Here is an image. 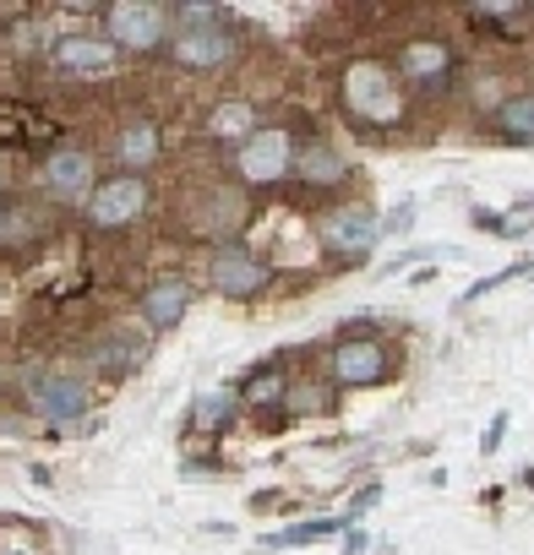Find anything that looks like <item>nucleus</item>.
<instances>
[{"mask_svg":"<svg viewBox=\"0 0 534 555\" xmlns=\"http://www.w3.org/2000/svg\"><path fill=\"white\" fill-rule=\"evenodd\" d=\"M409 88L398 82V72L387 61H355L344 66V109L366 126V131H404L409 126Z\"/></svg>","mask_w":534,"mask_h":555,"instance_id":"1","label":"nucleus"},{"mask_svg":"<svg viewBox=\"0 0 534 555\" xmlns=\"http://www.w3.org/2000/svg\"><path fill=\"white\" fill-rule=\"evenodd\" d=\"M393 72H398V82L409 88V99H447L463 66H458V50H453L447 39L420 34V39H409V44L393 55Z\"/></svg>","mask_w":534,"mask_h":555,"instance_id":"2","label":"nucleus"},{"mask_svg":"<svg viewBox=\"0 0 534 555\" xmlns=\"http://www.w3.org/2000/svg\"><path fill=\"white\" fill-rule=\"evenodd\" d=\"M290 158H295V131L290 126H256V137L234 147V180L245 191L279 185V180H290Z\"/></svg>","mask_w":534,"mask_h":555,"instance_id":"3","label":"nucleus"},{"mask_svg":"<svg viewBox=\"0 0 534 555\" xmlns=\"http://www.w3.org/2000/svg\"><path fill=\"white\" fill-rule=\"evenodd\" d=\"M377 234H382V218L366 207V202H339L317 218V240L328 245V256H339L344 267L366 261L377 250Z\"/></svg>","mask_w":534,"mask_h":555,"instance_id":"4","label":"nucleus"},{"mask_svg":"<svg viewBox=\"0 0 534 555\" xmlns=\"http://www.w3.org/2000/svg\"><path fill=\"white\" fill-rule=\"evenodd\" d=\"M104 28H110L104 39L115 50L148 55V50H158L169 39L175 17H169V7H158V0H115V7H104Z\"/></svg>","mask_w":534,"mask_h":555,"instance_id":"5","label":"nucleus"},{"mask_svg":"<svg viewBox=\"0 0 534 555\" xmlns=\"http://www.w3.org/2000/svg\"><path fill=\"white\" fill-rule=\"evenodd\" d=\"M148 360H153V333H148L142 322H110V327L88 344V371H93V376H110V382L137 376Z\"/></svg>","mask_w":534,"mask_h":555,"instance_id":"6","label":"nucleus"},{"mask_svg":"<svg viewBox=\"0 0 534 555\" xmlns=\"http://www.w3.org/2000/svg\"><path fill=\"white\" fill-rule=\"evenodd\" d=\"M28 403L39 420H50L55 430H77V420L88 414V382L72 371H23Z\"/></svg>","mask_w":534,"mask_h":555,"instance_id":"7","label":"nucleus"},{"mask_svg":"<svg viewBox=\"0 0 534 555\" xmlns=\"http://www.w3.org/2000/svg\"><path fill=\"white\" fill-rule=\"evenodd\" d=\"M148 207H153V185L142 175H110V180L93 185L82 212H88L93 229H131V223L148 218Z\"/></svg>","mask_w":534,"mask_h":555,"instance_id":"8","label":"nucleus"},{"mask_svg":"<svg viewBox=\"0 0 534 555\" xmlns=\"http://www.w3.org/2000/svg\"><path fill=\"white\" fill-rule=\"evenodd\" d=\"M207 284L224 295V300H256L267 284H274V267H267L256 250H245L240 240L207 250Z\"/></svg>","mask_w":534,"mask_h":555,"instance_id":"9","label":"nucleus"},{"mask_svg":"<svg viewBox=\"0 0 534 555\" xmlns=\"http://www.w3.org/2000/svg\"><path fill=\"white\" fill-rule=\"evenodd\" d=\"M169 61L180 72H229L240 61V34L224 28V23H207V28H180L169 39Z\"/></svg>","mask_w":534,"mask_h":555,"instance_id":"10","label":"nucleus"},{"mask_svg":"<svg viewBox=\"0 0 534 555\" xmlns=\"http://www.w3.org/2000/svg\"><path fill=\"white\" fill-rule=\"evenodd\" d=\"M115 61H120V50L104 34H61L50 50V72L61 82H104V77H115Z\"/></svg>","mask_w":534,"mask_h":555,"instance_id":"11","label":"nucleus"},{"mask_svg":"<svg viewBox=\"0 0 534 555\" xmlns=\"http://www.w3.org/2000/svg\"><path fill=\"white\" fill-rule=\"evenodd\" d=\"M245 218H251V202H245L240 185H202L196 202L186 207L191 234H196V240H213V245H229Z\"/></svg>","mask_w":534,"mask_h":555,"instance_id":"12","label":"nucleus"},{"mask_svg":"<svg viewBox=\"0 0 534 555\" xmlns=\"http://www.w3.org/2000/svg\"><path fill=\"white\" fill-rule=\"evenodd\" d=\"M39 185L55 207H88L93 185H99V169H93V153L88 147H55L44 153V169H39Z\"/></svg>","mask_w":534,"mask_h":555,"instance_id":"13","label":"nucleus"},{"mask_svg":"<svg viewBox=\"0 0 534 555\" xmlns=\"http://www.w3.org/2000/svg\"><path fill=\"white\" fill-rule=\"evenodd\" d=\"M393 376V349L382 338H339L328 354L333 387H382Z\"/></svg>","mask_w":534,"mask_h":555,"instance_id":"14","label":"nucleus"},{"mask_svg":"<svg viewBox=\"0 0 534 555\" xmlns=\"http://www.w3.org/2000/svg\"><path fill=\"white\" fill-rule=\"evenodd\" d=\"M196 289L186 284V278H153V284L142 289V327L148 333H175L191 311Z\"/></svg>","mask_w":534,"mask_h":555,"instance_id":"15","label":"nucleus"},{"mask_svg":"<svg viewBox=\"0 0 534 555\" xmlns=\"http://www.w3.org/2000/svg\"><path fill=\"white\" fill-rule=\"evenodd\" d=\"M110 158L120 164L115 175H142V169H153L158 158H164V137H158V120H126L120 131H115V142H110Z\"/></svg>","mask_w":534,"mask_h":555,"instance_id":"16","label":"nucleus"},{"mask_svg":"<svg viewBox=\"0 0 534 555\" xmlns=\"http://www.w3.org/2000/svg\"><path fill=\"white\" fill-rule=\"evenodd\" d=\"M290 175H295L301 185H312V191H333V185H344V180H349V158H344L333 142L312 137V142H301V147H295Z\"/></svg>","mask_w":534,"mask_h":555,"instance_id":"17","label":"nucleus"},{"mask_svg":"<svg viewBox=\"0 0 534 555\" xmlns=\"http://www.w3.org/2000/svg\"><path fill=\"white\" fill-rule=\"evenodd\" d=\"M234 398H240V409H251V414H279V409H284V398H290L284 360L251 371V376H245V387H234Z\"/></svg>","mask_w":534,"mask_h":555,"instance_id":"18","label":"nucleus"},{"mask_svg":"<svg viewBox=\"0 0 534 555\" xmlns=\"http://www.w3.org/2000/svg\"><path fill=\"white\" fill-rule=\"evenodd\" d=\"M207 137L213 142H229V147H240V142H251L256 137V104L251 99H224V104H213L207 109Z\"/></svg>","mask_w":534,"mask_h":555,"instance_id":"19","label":"nucleus"},{"mask_svg":"<svg viewBox=\"0 0 534 555\" xmlns=\"http://www.w3.org/2000/svg\"><path fill=\"white\" fill-rule=\"evenodd\" d=\"M491 126H496V137H501V142L529 147V142H534V88H529V93L501 99V104H496V115H491Z\"/></svg>","mask_w":534,"mask_h":555,"instance_id":"20","label":"nucleus"},{"mask_svg":"<svg viewBox=\"0 0 534 555\" xmlns=\"http://www.w3.org/2000/svg\"><path fill=\"white\" fill-rule=\"evenodd\" d=\"M44 240V218L39 207L28 202H12V207H0V245H12V250H28Z\"/></svg>","mask_w":534,"mask_h":555,"instance_id":"21","label":"nucleus"},{"mask_svg":"<svg viewBox=\"0 0 534 555\" xmlns=\"http://www.w3.org/2000/svg\"><path fill=\"white\" fill-rule=\"evenodd\" d=\"M234 414H240V398H234V387L196 392V403H191V425H196V430H224Z\"/></svg>","mask_w":534,"mask_h":555,"instance_id":"22","label":"nucleus"},{"mask_svg":"<svg viewBox=\"0 0 534 555\" xmlns=\"http://www.w3.org/2000/svg\"><path fill=\"white\" fill-rule=\"evenodd\" d=\"M469 23H496V34L523 39V34H529V7H501V0H480V7H469Z\"/></svg>","mask_w":534,"mask_h":555,"instance_id":"23","label":"nucleus"},{"mask_svg":"<svg viewBox=\"0 0 534 555\" xmlns=\"http://www.w3.org/2000/svg\"><path fill=\"white\" fill-rule=\"evenodd\" d=\"M339 528H344V517L295 522V528H284V533H267V539H262V550H295V544H317V539H328V533H339Z\"/></svg>","mask_w":534,"mask_h":555,"instance_id":"24","label":"nucleus"},{"mask_svg":"<svg viewBox=\"0 0 534 555\" xmlns=\"http://www.w3.org/2000/svg\"><path fill=\"white\" fill-rule=\"evenodd\" d=\"M333 403V387H312V382H290V398H284V409L290 414H322Z\"/></svg>","mask_w":534,"mask_h":555,"instance_id":"25","label":"nucleus"},{"mask_svg":"<svg viewBox=\"0 0 534 555\" xmlns=\"http://www.w3.org/2000/svg\"><path fill=\"white\" fill-rule=\"evenodd\" d=\"M534 229V196H529V207H512L501 223H496V234H507V240H518V234H529Z\"/></svg>","mask_w":534,"mask_h":555,"instance_id":"26","label":"nucleus"},{"mask_svg":"<svg viewBox=\"0 0 534 555\" xmlns=\"http://www.w3.org/2000/svg\"><path fill=\"white\" fill-rule=\"evenodd\" d=\"M377 501H382V485H366V490H360V495L349 501V512H344V522H360V517H366V512H371Z\"/></svg>","mask_w":534,"mask_h":555,"instance_id":"27","label":"nucleus"},{"mask_svg":"<svg viewBox=\"0 0 534 555\" xmlns=\"http://www.w3.org/2000/svg\"><path fill=\"white\" fill-rule=\"evenodd\" d=\"M501 436H507V414H496V420H491V430H485V441H480V452L491 457V452L501 447Z\"/></svg>","mask_w":534,"mask_h":555,"instance_id":"28","label":"nucleus"},{"mask_svg":"<svg viewBox=\"0 0 534 555\" xmlns=\"http://www.w3.org/2000/svg\"><path fill=\"white\" fill-rule=\"evenodd\" d=\"M366 550V533L360 528H349V539H344V555H360Z\"/></svg>","mask_w":534,"mask_h":555,"instance_id":"29","label":"nucleus"},{"mask_svg":"<svg viewBox=\"0 0 534 555\" xmlns=\"http://www.w3.org/2000/svg\"><path fill=\"white\" fill-rule=\"evenodd\" d=\"M409 218H415V207H409V202H404V207H398V212H393V218H387V229H404V223H409Z\"/></svg>","mask_w":534,"mask_h":555,"instance_id":"30","label":"nucleus"},{"mask_svg":"<svg viewBox=\"0 0 534 555\" xmlns=\"http://www.w3.org/2000/svg\"><path fill=\"white\" fill-rule=\"evenodd\" d=\"M0 555H39V550H28V544H17V550H0Z\"/></svg>","mask_w":534,"mask_h":555,"instance_id":"31","label":"nucleus"},{"mask_svg":"<svg viewBox=\"0 0 534 555\" xmlns=\"http://www.w3.org/2000/svg\"><path fill=\"white\" fill-rule=\"evenodd\" d=\"M0 196H7V164H0Z\"/></svg>","mask_w":534,"mask_h":555,"instance_id":"32","label":"nucleus"}]
</instances>
